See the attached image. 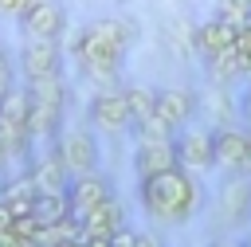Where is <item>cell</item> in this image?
Masks as SVG:
<instances>
[{"label":"cell","mask_w":251,"mask_h":247,"mask_svg":"<svg viewBox=\"0 0 251 247\" xmlns=\"http://www.w3.org/2000/svg\"><path fill=\"white\" fill-rule=\"evenodd\" d=\"M8 63H12V51H8L4 43H0V67H8Z\"/></svg>","instance_id":"1f68e13d"},{"label":"cell","mask_w":251,"mask_h":247,"mask_svg":"<svg viewBox=\"0 0 251 247\" xmlns=\"http://www.w3.org/2000/svg\"><path fill=\"white\" fill-rule=\"evenodd\" d=\"M212 247H243V243H212Z\"/></svg>","instance_id":"d6a6232c"},{"label":"cell","mask_w":251,"mask_h":247,"mask_svg":"<svg viewBox=\"0 0 251 247\" xmlns=\"http://www.w3.org/2000/svg\"><path fill=\"white\" fill-rule=\"evenodd\" d=\"M0 200L16 212V220H20V216H31V208H35V200H39V188H35L31 173L24 169V173H16V176H4V180H0Z\"/></svg>","instance_id":"e0dca14e"},{"label":"cell","mask_w":251,"mask_h":247,"mask_svg":"<svg viewBox=\"0 0 251 247\" xmlns=\"http://www.w3.org/2000/svg\"><path fill=\"white\" fill-rule=\"evenodd\" d=\"M27 90V98H31V106L35 110H47V114H67V102H71V86H67V78H43V82H27L24 86Z\"/></svg>","instance_id":"ac0fdd59"},{"label":"cell","mask_w":251,"mask_h":247,"mask_svg":"<svg viewBox=\"0 0 251 247\" xmlns=\"http://www.w3.org/2000/svg\"><path fill=\"white\" fill-rule=\"evenodd\" d=\"M55 153H59V161L67 165L71 180H75V176L102 173V169H98V165H102L98 137H94L90 129H82V125H71V129H63V133L55 137Z\"/></svg>","instance_id":"277c9868"},{"label":"cell","mask_w":251,"mask_h":247,"mask_svg":"<svg viewBox=\"0 0 251 247\" xmlns=\"http://www.w3.org/2000/svg\"><path fill=\"white\" fill-rule=\"evenodd\" d=\"M110 247H137V227H122L110 235Z\"/></svg>","instance_id":"484cf974"},{"label":"cell","mask_w":251,"mask_h":247,"mask_svg":"<svg viewBox=\"0 0 251 247\" xmlns=\"http://www.w3.org/2000/svg\"><path fill=\"white\" fill-rule=\"evenodd\" d=\"M247 153H251V129H243V125L216 129V169H224V176L243 173L247 169Z\"/></svg>","instance_id":"8fae6325"},{"label":"cell","mask_w":251,"mask_h":247,"mask_svg":"<svg viewBox=\"0 0 251 247\" xmlns=\"http://www.w3.org/2000/svg\"><path fill=\"white\" fill-rule=\"evenodd\" d=\"M86 122L98 133H122L133 129L129 122V106H126V86L122 90H94L86 102Z\"/></svg>","instance_id":"8992f818"},{"label":"cell","mask_w":251,"mask_h":247,"mask_svg":"<svg viewBox=\"0 0 251 247\" xmlns=\"http://www.w3.org/2000/svg\"><path fill=\"white\" fill-rule=\"evenodd\" d=\"M78 227H82V243H110V235L122 231V227H129V223H126V208H122V200L110 196V200L98 204Z\"/></svg>","instance_id":"4fadbf2b"},{"label":"cell","mask_w":251,"mask_h":247,"mask_svg":"<svg viewBox=\"0 0 251 247\" xmlns=\"http://www.w3.org/2000/svg\"><path fill=\"white\" fill-rule=\"evenodd\" d=\"M133 39H137V24L129 16H98L75 31L71 51L78 67H122Z\"/></svg>","instance_id":"7a4b0ae2"},{"label":"cell","mask_w":251,"mask_h":247,"mask_svg":"<svg viewBox=\"0 0 251 247\" xmlns=\"http://www.w3.org/2000/svg\"><path fill=\"white\" fill-rule=\"evenodd\" d=\"M20 27H24L27 43H59L63 31H67V8L51 4V0H31Z\"/></svg>","instance_id":"52a82bcc"},{"label":"cell","mask_w":251,"mask_h":247,"mask_svg":"<svg viewBox=\"0 0 251 247\" xmlns=\"http://www.w3.org/2000/svg\"><path fill=\"white\" fill-rule=\"evenodd\" d=\"M141 141H173V129L153 114L149 122H141V125H137V145H141Z\"/></svg>","instance_id":"cb8c5ba5"},{"label":"cell","mask_w":251,"mask_h":247,"mask_svg":"<svg viewBox=\"0 0 251 247\" xmlns=\"http://www.w3.org/2000/svg\"><path fill=\"white\" fill-rule=\"evenodd\" d=\"M169 169H180L173 141H141V145L133 149V173H137V180L161 176V173H169Z\"/></svg>","instance_id":"2e32d148"},{"label":"cell","mask_w":251,"mask_h":247,"mask_svg":"<svg viewBox=\"0 0 251 247\" xmlns=\"http://www.w3.org/2000/svg\"><path fill=\"white\" fill-rule=\"evenodd\" d=\"M0 247H24V243H20L16 235H0Z\"/></svg>","instance_id":"4dcf8cb0"},{"label":"cell","mask_w":251,"mask_h":247,"mask_svg":"<svg viewBox=\"0 0 251 247\" xmlns=\"http://www.w3.org/2000/svg\"><path fill=\"white\" fill-rule=\"evenodd\" d=\"M137 196H141V208L157 223H184L200 208V184L184 169H169L161 176L137 180Z\"/></svg>","instance_id":"6da1fadb"},{"label":"cell","mask_w":251,"mask_h":247,"mask_svg":"<svg viewBox=\"0 0 251 247\" xmlns=\"http://www.w3.org/2000/svg\"><path fill=\"white\" fill-rule=\"evenodd\" d=\"M235 106H239V118H243V129H251V82L239 90V98H235Z\"/></svg>","instance_id":"d4e9b609"},{"label":"cell","mask_w":251,"mask_h":247,"mask_svg":"<svg viewBox=\"0 0 251 247\" xmlns=\"http://www.w3.org/2000/svg\"><path fill=\"white\" fill-rule=\"evenodd\" d=\"M208 71H212V82H224V86H231L235 78L251 74V63L239 55V47H231V51H224V55L208 59Z\"/></svg>","instance_id":"ffe728a7"},{"label":"cell","mask_w":251,"mask_h":247,"mask_svg":"<svg viewBox=\"0 0 251 247\" xmlns=\"http://www.w3.org/2000/svg\"><path fill=\"white\" fill-rule=\"evenodd\" d=\"M27 173H31V180H35L39 196H67V188H71V173H67V165L59 161L55 145H47V153L35 157V165H31Z\"/></svg>","instance_id":"5bb4252c"},{"label":"cell","mask_w":251,"mask_h":247,"mask_svg":"<svg viewBox=\"0 0 251 247\" xmlns=\"http://www.w3.org/2000/svg\"><path fill=\"white\" fill-rule=\"evenodd\" d=\"M176 149V165L184 173H200V169H216V129L208 125H188L173 137Z\"/></svg>","instance_id":"5b68a950"},{"label":"cell","mask_w":251,"mask_h":247,"mask_svg":"<svg viewBox=\"0 0 251 247\" xmlns=\"http://www.w3.org/2000/svg\"><path fill=\"white\" fill-rule=\"evenodd\" d=\"M216 212H220V220H227V223L247 220V216H251V176H243V173L224 176L220 188H216Z\"/></svg>","instance_id":"7c38bea8"},{"label":"cell","mask_w":251,"mask_h":247,"mask_svg":"<svg viewBox=\"0 0 251 247\" xmlns=\"http://www.w3.org/2000/svg\"><path fill=\"white\" fill-rule=\"evenodd\" d=\"M31 98L24 86H16L4 102H0V153H4V165L16 161V157H27V145H31Z\"/></svg>","instance_id":"3957f363"},{"label":"cell","mask_w":251,"mask_h":247,"mask_svg":"<svg viewBox=\"0 0 251 247\" xmlns=\"http://www.w3.org/2000/svg\"><path fill=\"white\" fill-rule=\"evenodd\" d=\"M235 43H239V31H235L231 24H224V20H216V16H208V20L196 24V31H192V47H196L204 59H216V55L231 51Z\"/></svg>","instance_id":"9a60e30c"},{"label":"cell","mask_w":251,"mask_h":247,"mask_svg":"<svg viewBox=\"0 0 251 247\" xmlns=\"http://www.w3.org/2000/svg\"><path fill=\"white\" fill-rule=\"evenodd\" d=\"M235 47H239V55H243V59L251 63V24H247V27L239 31V43H235Z\"/></svg>","instance_id":"f546056e"},{"label":"cell","mask_w":251,"mask_h":247,"mask_svg":"<svg viewBox=\"0 0 251 247\" xmlns=\"http://www.w3.org/2000/svg\"><path fill=\"white\" fill-rule=\"evenodd\" d=\"M126 106H129V122H133V129L141 125V122H149L153 114H157V90L153 86H126Z\"/></svg>","instance_id":"44dd1931"},{"label":"cell","mask_w":251,"mask_h":247,"mask_svg":"<svg viewBox=\"0 0 251 247\" xmlns=\"http://www.w3.org/2000/svg\"><path fill=\"white\" fill-rule=\"evenodd\" d=\"M0 169H4V153H0Z\"/></svg>","instance_id":"e575fe53"},{"label":"cell","mask_w":251,"mask_h":247,"mask_svg":"<svg viewBox=\"0 0 251 247\" xmlns=\"http://www.w3.org/2000/svg\"><path fill=\"white\" fill-rule=\"evenodd\" d=\"M137 247H165V239H161L157 231H141V227H137Z\"/></svg>","instance_id":"f1b7e54d"},{"label":"cell","mask_w":251,"mask_h":247,"mask_svg":"<svg viewBox=\"0 0 251 247\" xmlns=\"http://www.w3.org/2000/svg\"><path fill=\"white\" fill-rule=\"evenodd\" d=\"M114 196V184L106 180V173H90V176H75L71 188H67V208H71V220L82 223L98 204H106Z\"/></svg>","instance_id":"9c48e42d"},{"label":"cell","mask_w":251,"mask_h":247,"mask_svg":"<svg viewBox=\"0 0 251 247\" xmlns=\"http://www.w3.org/2000/svg\"><path fill=\"white\" fill-rule=\"evenodd\" d=\"M27 4H31V0H0V12H8V16H20V20H24Z\"/></svg>","instance_id":"83f0119b"},{"label":"cell","mask_w":251,"mask_h":247,"mask_svg":"<svg viewBox=\"0 0 251 247\" xmlns=\"http://www.w3.org/2000/svg\"><path fill=\"white\" fill-rule=\"evenodd\" d=\"M12 231H16V212L0 200V235H12Z\"/></svg>","instance_id":"4316f807"},{"label":"cell","mask_w":251,"mask_h":247,"mask_svg":"<svg viewBox=\"0 0 251 247\" xmlns=\"http://www.w3.org/2000/svg\"><path fill=\"white\" fill-rule=\"evenodd\" d=\"M82 247H110V243H82Z\"/></svg>","instance_id":"836d02e7"},{"label":"cell","mask_w":251,"mask_h":247,"mask_svg":"<svg viewBox=\"0 0 251 247\" xmlns=\"http://www.w3.org/2000/svg\"><path fill=\"white\" fill-rule=\"evenodd\" d=\"M196 114H200V90H192V86H161L157 90V118L173 133L188 129Z\"/></svg>","instance_id":"ba28073f"},{"label":"cell","mask_w":251,"mask_h":247,"mask_svg":"<svg viewBox=\"0 0 251 247\" xmlns=\"http://www.w3.org/2000/svg\"><path fill=\"white\" fill-rule=\"evenodd\" d=\"M235 94H231V86H224V82H212L204 94H200V110L204 114H212V118H220V125L216 129H224V125H231L227 118L235 114V102H231Z\"/></svg>","instance_id":"d6986e66"},{"label":"cell","mask_w":251,"mask_h":247,"mask_svg":"<svg viewBox=\"0 0 251 247\" xmlns=\"http://www.w3.org/2000/svg\"><path fill=\"white\" fill-rule=\"evenodd\" d=\"M212 16L224 20V24H231L235 31H243V27L251 24V0H224V4H216Z\"/></svg>","instance_id":"603a6c76"},{"label":"cell","mask_w":251,"mask_h":247,"mask_svg":"<svg viewBox=\"0 0 251 247\" xmlns=\"http://www.w3.org/2000/svg\"><path fill=\"white\" fill-rule=\"evenodd\" d=\"M20 71L27 82L63 78V47L59 43H24L20 47Z\"/></svg>","instance_id":"30bf717a"},{"label":"cell","mask_w":251,"mask_h":247,"mask_svg":"<svg viewBox=\"0 0 251 247\" xmlns=\"http://www.w3.org/2000/svg\"><path fill=\"white\" fill-rule=\"evenodd\" d=\"M35 223L39 227H59L63 220H71V208H67V196H39L35 208H31Z\"/></svg>","instance_id":"7402d4cb"}]
</instances>
